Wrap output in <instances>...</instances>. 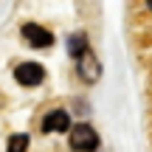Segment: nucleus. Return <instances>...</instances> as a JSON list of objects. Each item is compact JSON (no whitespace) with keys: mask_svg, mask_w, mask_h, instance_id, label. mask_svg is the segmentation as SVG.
<instances>
[{"mask_svg":"<svg viewBox=\"0 0 152 152\" xmlns=\"http://www.w3.org/2000/svg\"><path fill=\"white\" fill-rule=\"evenodd\" d=\"M26 149H28V135H26V132L11 135L9 144H6V152H26Z\"/></svg>","mask_w":152,"mask_h":152,"instance_id":"nucleus-7","label":"nucleus"},{"mask_svg":"<svg viewBox=\"0 0 152 152\" xmlns=\"http://www.w3.org/2000/svg\"><path fill=\"white\" fill-rule=\"evenodd\" d=\"M23 37H26L28 45H34V48H48V45L54 42L51 31H45L42 26H34V23H26V26H23Z\"/></svg>","mask_w":152,"mask_h":152,"instance_id":"nucleus-3","label":"nucleus"},{"mask_svg":"<svg viewBox=\"0 0 152 152\" xmlns=\"http://www.w3.org/2000/svg\"><path fill=\"white\" fill-rule=\"evenodd\" d=\"M14 79L20 82V85H26V87H34V85H39V82L45 79V71L37 62H23V65L14 68Z\"/></svg>","mask_w":152,"mask_h":152,"instance_id":"nucleus-2","label":"nucleus"},{"mask_svg":"<svg viewBox=\"0 0 152 152\" xmlns=\"http://www.w3.org/2000/svg\"><path fill=\"white\" fill-rule=\"evenodd\" d=\"M71 130V118L65 110H51L42 118V132H68Z\"/></svg>","mask_w":152,"mask_h":152,"instance_id":"nucleus-4","label":"nucleus"},{"mask_svg":"<svg viewBox=\"0 0 152 152\" xmlns=\"http://www.w3.org/2000/svg\"><path fill=\"white\" fill-rule=\"evenodd\" d=\"M68 54H71L73 59H79L82 54H87V37L85 34H73V37L68 39Z\"/></svg>","mask_w":152,"mask_h":152,"instance_id":"nucleus-6","label":"nucleus"},{"mask_svg":"<svg viewBox=\"0 0 152 152\" xmlns=\"http://www.w3.org/2000/svg\"><path fill=\"white\" fill-rule=\"evenodd\" d=\"M71 149L73 152H93L99 149V132L90 124H76L71 130Z\"/></svg>","mask_w":152,"mask_h":152,"instance_id":"nucleus-1","label":"nucleus"},{"mask_svg":"<svg viewBox=\"0 0 152 152\" xmlns=\"http://www.w3.org/2000/svg\"><path fill=\"white\" fill-rule=\"evenodd\" d=\"M147 9H149V11H152V0H147Z\"/></svg>","mask_w":152,"mask_h":152,"instance_id":"nucleus-8","label":"nucleus"},{"mask_svg":"<svg viewBox=\"0 0 152 152\" xmlns=\"http://www.w3.org/2000/svg\"><path fill=\"white\" fill-rule=\"evenodd\" d=\"M76 62H79V65H76V68H79V76H82L85 82H96L99 76H102V68H99L96 56H93L90 51H87V54H82Z\"/></svg>","mask_w":152,"mask_h":152,"instance_id":"nucleus-5","label":"nucleus"}]
</instances>
